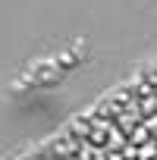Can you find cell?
Listing matches in <instances>:
<instances>
[{
    "label": "cell",
    "instance_id": "cell-1",
    "mask_svg": "<svg viewBox=\"0 0 157 160\" xmlns=\"http://www.w3.org/2000/svg\"><path fill=\"white\" fill-rule=\"evenodd\" d=\"M57 160H63V157H57ZM66 160H69V157H66Z\"/></svg>",
    "mask_w": 157,
    "mask_h": 160
}]
</instances>
